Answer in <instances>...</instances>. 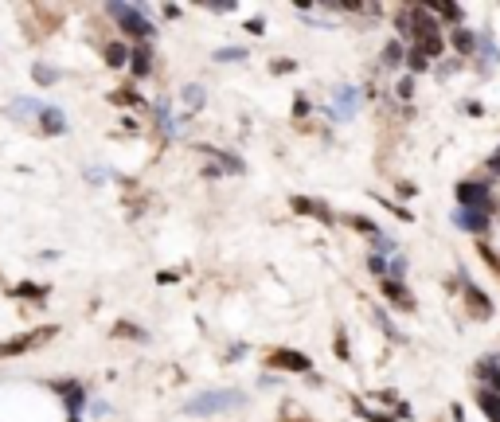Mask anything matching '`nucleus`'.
Here are the masks:
<instances>
[{
	"label": "nucleus",
	"mask_w": 500,
	"mask_h": 422,
	"mask_svg": "<svg viewBox=\"0 0 500 422\" xmlns=\"http://www.w3.org/2000/svg\"><path fill=\"white\" fill-rule=\"evenodd\" d=\"M31 79L40 82V86H51V82L59 79V70H55V67H43V63H36V67H31Z\"/></svg>",
	"instance_id": "obj_21"
},
{
	"label": "nucleus",
	"mask_w": 500,
	"mask_h": 422,
	"mask_svg": "<svg viewBox=\"0 0 500 422\" xmlns=\"http://www.w3.org/2000/svg\"><path fill=\"white\" fill-rule=\"evenodd\" d=\"M8 114H12V118H28V114H36V118H40V114H43V102L20 98V102H12V106H8Z\"/></svg>",
	"instance_id": "obj_17"
},
{
	"label": "nucleus",
	"mask_w": 500,
	"mask_h": 422,
	"mask_svg": "<svg viewBox=\"0 0 500 422\" xmlns=\"http://www.w3.org/2000/svg\"><path fill=\"white\" fill-rule=\"evenodd\" d=\"M336 356H340V360H348V340H344V333L336 336Z\"/></svg>",
	"instance_id": "obj_32"
},
{
	"label": "nucleus",
	"mask_w": 500,
	"mask_h": 422,
	"mask_svg": "<svg viewBox=\"0 0 500 422\" xmlns=\"http://www.w3.org/2000/svg\"><path fill=\"white\" fill-rule=\"evenodd\" d=\"M457 199H461V207H477V211H497V204H492V192H489V184L485 180H461L457 184Z\"/></svg>",
	"instance_id": "obj_3"
},
{
	"label": "nucleus",
	"mask_w": 500,
	"mask_h": 422,
	"mask_svg": "<svg viewBox=\"0 0 500 422\" xmlns=\"http://www.w3.org/2000/svg\"><path fill=\"white\" fill-rule=\"evenodd\" d=\"M114 336H137V340H145V329H137V324H114Z\"/></svg>",
	"instance_id": "obj_28"
},
{
	"label": "nucleus",
	"mask_w": 500,
	"mask_h": 422,
	"mask_svg": "<svg viewBox=\"0 0 500 422\" xmlns=\"http://www.w3.org/2000/svg\"><path fill=\"white\" fill-rule=\"evenodd\" d=\"M70 422H79V419H70Z\"/></svg>",
	"instance_id": "obj_37"
},
{
	"label": "nucleus",
	"mask_w": 500,
	"mask_h": 422,
	"mask_svg": "<svg viewBox=\"0 0 500 422\" xmlns=\"http://www.w3.org/2000/svg\"><path fill=\"white\" fill-rule=\"evenodd\" d=\"M157 282H160V285H172V282H176V274H172V270H160Z\"/></svg>",
	"instance_id": "obj_35"
},
{
	"label": "nucleus",
	"mask_w": 500,
	"mask_h": 422,
	"mask_svg": "<svg viewBox=\"0 0 500 422\" xmlns=\"http://www.w3.org/2000/svg\"><path fill=\"white\" fill-rule=\"evenodd\" d=\"M12 294H16V297H47V285H31V282H24V285H16Z\"/></svg>",
	"instance_id": "obj_26"
},
{
	"label": "nucleus",
	"mask_w": 500,
	"mask_h": 422,
	"mask_svg": "<svg viewBox=\"0 0 500 422\" xmlns=\"http://www.w3.org/2000/svg\"><path fill=\"white\" fill-rule=\"evenodd\" d=\"M270 70H274V75H282V70H294V59H274V63H270Z\"/></svg>",
	"instance_id": "obj_30"
},
{
	"label": "nucleus",
	"mask_w": 500,
	"mask_h": 422,
	"mask_svg": "<svg viewBox=\"0 0 500 422\" xmlns=\"http://www.w3.org/2000/svg\"><path fill=\"white\" fill-rule=\"evenodd\" d=\"M402 55H407V51H402V43H399V40L387 43V47H383V67H399Z\"/></svg>",
	"instance_id": "obj_20"
},
{
	"label": "nucleus",
	"mask_w": 500,
	"mask_h": 422,
	"mask_svg": "<svg viewBox=\"0 0 500 422\" xmlns=\"http://www.w3.org/2000/svg\"><path fill=\"white\" fill-rule=\"evenodd\" d=\"M55 333H59V329H55V324H47V329H36V333H28V336H16V340L0 344V360H4V356H20V352H28V348H36V344L51 340Z\"/></svg>",
	"instance_id": "obj_5"
},
{
	"label": "nucleus",
	"mask_w": 500,
	"mask_h": 422,
	"mask_svg": "<svg viewBox=\"0 0 500 422\" xmlns=\"http://www.w3.org/2000/svg\"><path fill=\"white\" fill-rule=\"evenodd\" d=\"M477 402H480V411L489 414L492 422H500V395H497V391H485V387H480V391H477Z\"/></svg>",
	"instance_id": "obj_16"
},
{
	"label": "nucleus",
	"mask_w": 500,
	"mask_h": 422,
	"mask_svg": "<svg viewBox=\"0 0 500 422\" xmlns=\"http://www.w3.org/2000/svg\"><path fill=\"white\" fill-rule=\"evenodd\" d=\"M453 47H457V55H465V59H469L473 51H477V36H473V31H465V28H453Z\"/></svg>",
	"instance_id": "obj_15"
},
{
	"label": "nucleus",
	"mask_w": 500,
	"mask_h": 422,
	"mask_svg": "<svg viewBox=\"0 0 500 422\" xmlns=\"http://www.w3.org/2000/svg\"><path fill=\"white\" fill-rule=\"evenodd\" d=\"M106 12L121 24V31H126V36H133V40H141V43H145L153 31H157L153 24H149V8H141V4H109Z\"/></svg>",
	"instance_id": "obj_1"
},
{
	"label": "nucleus",
	"mask_w": 500,
	"mask_h": 422,
	"mask_svg": "<svg viewBox=\"0 0 500 422\" xmlns=\"http://www.w3.org/2000/svg\"><path fill=\"white\" fill-rule=\"evenodd\" d=\"M489 168H492V172H500V145H497V153L489 157Z\"/></svg>",
	"instance_id": "obj_36"
},
{
	"label": "nucleus",
	"mask_w": 500,
	"mask_h": 422,
	"mask_svg": "<svg viewBox=\"0 0 500 422\" xmlns=\"http://www.w3.org/2000/svg\"><path fill=\"white\" fill-rule=\"evenodd\" d=\"M333 118H336V121L356 118V90H352V86H340V90H336V110H333Z\"/></svg>",
	"instance_id": "obj_13"
},
{
	"label": "nucleus",
	"mask_w": 500,
	"mask_h": 422,
	"mask_svg": "<svg viewBox=\"0 0 500 422\" xmlns=\"http://www.w3.org/2000/svg\"><path fill=\"white\" fill-rule=\"evenodd\" d=\"M246 31H250V36H262V31H266V20H250V24H246Z\"/></svg>",
	"instance_id": "obj_33"
},
{
	"label": "nucleus",
	"mask_w": 500,
	"mask_h": 422,
	"mask_svg": "<svg viewBox=\"0 0 500 422\" xmlns=\"http://www.w3.org/2000/svg\"><path fill=\"white\" fill-rule=\"evenodd\" d=\"M379 289H383V297H387V301H395L399 309H407V313L414 309V294H411L402 282H379Z\"/></svg>",
	"instance_id": "obj_10"
},
{
	"label": "nucleus",
	"mask_w": 500,
	"mask_h": 422,
	"mask_svg": "<svg viewBox=\"0 0 500 422\" xmlns=\"http://www.w3.org/2000/svg\"><path fill=\"white\" fill-rule=\"evenodd\" d=\"M40 129H43V133H67V114H63V110H55V106H43Z\"/></svg>",
	"instance_id": "obj_14"
},
{
	"label": "nucleus",
	"mask_w": 500,
	"mask_h": 422,
	"mask_svg": "<svg viewBox=\"0 0 500 422\" xmlns=\"http://www.w3.org/2000/svg\"><path fill=\"white\" fill-rule=\"evenodd\" d=\"M109 102H118V106H141V94L137 90H129V86H121V90L109 94Z\"/></svg>",
	"instance_id": "obj_22"
},
{
	"label": "nucleus",
	"mask_w": 500,
	"mask_h": 422,
	"mask_svg": "<svg viewBox=\"0 0 500 422\" xmlns=\"http://www.w3.org/2000/svg\"><path fill=\"white\" fill-rule=\"evenodd\" d=\"M270 368H285V372H297V375H309L313 372V360L305 352H294V348H274V352L266 356Z\"/></svg>",
	"instance_id": "obj_4"
},
{
	"label": "nucleus",
	"mask_w": 500,
	"mask_h": 422,
	"mask_svg": "<svg viewBox=\"0 0 500 422\" xmlns=\"http://www.w3.org/2000/svg\"><path fill=\"white\" fill-rule=\"evenodd\" d=\"M344 223H348V227H356V231H363V235H383V231H379V227H375L372 223V219H360V216H344Z\"/></svg>",
	"instance_id": "obj_23"
},
{
	"label": "nucleus",
	"mask_w": 500,
	"mask_h": 422,
	"mask_svg": "<svg viewBox=\"0 0 500 422\" xmlns=\"http://www.w3.org/2000/svg\"><path fill=\"white\" fill-rule=\"evenodd\" d=\"M395 94H399V98H411V94H414V79H411V75H402V79H399Z\"/></svg>",
	"instance_id": "obj_29"
},
{
	"label": "nucleus",
	"mask_w": 500,
	"mask_h": 422,
	"mask_svg": "<svg viewBox=\"0 0 500 422\" xmlns=\"http://www.w3.org/2000/svg\"><path fill=\"white\" fill-rule=\"evenodd\" d=\"M204 153H207V157H215V160H219V168H227V172H235V176L243 172V160L231 157V153H219V149H204Z\"/></svg>",
	"instance_id": "obj_19"
},
{
	"label": "nucleus",
	"mask_w": 500,
	"mask_h": 422,
	"mask_svg": "<svg viewBox=\"0 0 500 422\" xmlns=\"http://www.w3.org/2000/svg\"><path fill=\"white\" fill-rule=\"evenodd\" d=\"M102 55H106L109 67H126V63H129V47H126V43H106Z\"/></svg>",
	"instance_id": "obj_18"
},
{
	"label": "nucleus",
	"mask_w": 500,
	"mask_h": 422,
	"mask_svg": "<svg viewBox=\"0 0 500 422\" xmlns=\"http://www.w3.org/2000/svg\"><path fill=\"white\" fill-rule=\"evenodd\" d=\"M461 289H465V305H469V313L477 317V321H489V317H492V301L480 294V285H473L469 278H465V282H461Z\"/></svg>",
	"instance_id": "obj_7"
},
{
	"label": "nucleus",
	"mask_w": 500,
	"mask_h": 422,
	"mask_svg": "<svg viewBox=\"0 0 500 422\" xmlns=\"http://www.w3.org/2000/svg\"><path fill=\"white\" fill-rule=\"evenodd\" d=\"M246 395L243 391H204L196 395V399L188 402L184 411L188 414H215V411H235V407H243Z\"/></svg>",
	"instance_id": "obj_2"
},
{
	"label": "nucleus",
	"mask_w": 500,
	"mask_h": 422,
	"mask_svg": "<svg viewBox=\"0 0 500 422\" xmlns=\"http://www.w3.org/2000/svg\"><path fill=\"white\" fill-rule=\"evenodd\" d=\"M426 12H434V16H446V20H453V24L461 20V8H457V4H441V0H438V4H426Z\"/></svg>",
	"instance_id": "obj_24"
},
{
	"label": "nucleus",
	"mask_w": 500,
	"mask_h": 422,
	"mask_svg": "<svg viewBox=\"0 0 500 422\" xmlns=\"http://www.w3.org/2000/svg\"><path fill=\"white\" fill-rule=\"evenodd\" d=\"M477 379L485 383V391H497L500 395V360H497V356L477 363Z\"/></svg>",
	"instance_id": "obj_12"
},
{
	"label": "nucleus",
	"mask_w": 500,
	"mask_h": 422,
	"mask_svg": "<svg viewBox=\"0 0 500 422\" xmlns=\"http://www.w3.org/2000/svg\"><path fill=\"white\" fill-rule=\"evenodd\" d=\"M129 70H133L137 79H149V75H153V51H149V43L129 51Z\"/></svg>",
	"instance_id": "obj_11"
},
{
	"label": "nucleus",
	"mask_w": 500,
	"mask_h": 422,
	"mask_svg": "<svg viewBox=\"0 0 500 422\" xmlns=\"http://www.w3.org/2000/svg\"><path fill=\"white\" fill-rule=\"evenodd\" d=\"M215 59L219 63H238V59H246V51L243 47H223V51H215Z\"/></svg>",
	"instance_id": "obj_27"
},
{
	"label": "nucleus",
	"mask_w": 500,
	"mask_h": 422,
	"mask_svg": "<svg viewBox=\"0 0 500 422\" xmlns=\"http://www.w3.org/2000/svg\"><path fill=\"white\" fill-rule=\"evenodd\" d=\"M59 395H67V411H70V419H79V411L86 407V391H82L75 379H63V383H51Z\"/></svg>",
	"instance_id": "obj_9"
},
{
	"label": "nucleus",
	"mask_w": 500,
	"mask_h": 422,
	"mask_svg": "<svg viewBox=\"0 0 500 422\" xmlns=\"http://www.w3.org/2000/svg\"><path fill=\"white\" fill-rule=\"evenodd\" d=\"M294 114H297V118H305V114H309V98H305V94L297 98V110H294Z\"/></svg>",
	"instance_id": "obj_34"
},
{
	"label": "nucleus",
	"mask_w": 500,
	"mask_h": 422,
	"mask_svg": "<svg viewBox=\"0 0 500 422\" xmlns=\"http://www.w3.org/2000/svg\"><path fill=\"white\" fill-rule=\"evenodd\" d=\"M180 102H184L188 110H199V106H204V86H184Z\"/></svg>",
	"instance_id": "obj_25"
},
{
	"label": "nucleus",
	"mask_w": 500,
	"mask_h": 422,
	"mask_svg": "<svg viewBox=\"0 0 500 422\" xmlns=\"http://www.w3.org/2000/svg\"><path fill=\"white\" fill-rule=\"evenodd\" d=\"M426 67H430V59H422V55L411 51V70H426Z\"/></svg>",
	"instance_id": "obj_31"
},
{
	"label": "nucleus",
	"mask_w": 500,
	"mask_h": 422,
	"mask_svg": "<svg viewBox=\"0 0 500 422\" xmlns=\"http://www.w3.org/2000/svg\"><path fill=\"white\" fill-rule=\"evenodd\" d=\"M453 223H457L461 231L485 235V231L492 227V216H489V211H477V207H457V216H453Z\"/></svg>",
	"instance_id": "obj_6"
},
{
	"label": "nucleus",
	"mask_w": 500,
	"mask_h": 422,
	"mask_svg": "<svg viewBox=\"0 0 500 422\" xmlns=\"http://www.w3.org/2000/svg\"><path fill=\"white\" fill-rule=\"evenodd\" d=\"M289 207H294L297 216H309V219H321V223H333V211L321 204V199H309V196H289Z\"/></svg>",
	"instance_id": "obj_8"
}]
</instances>
